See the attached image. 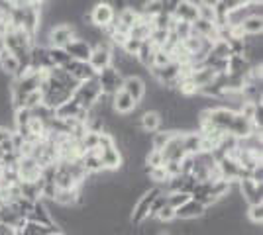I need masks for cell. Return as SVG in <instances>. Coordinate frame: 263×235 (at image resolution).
Returning a JSON list of instances; mask_svg holds the SVG:
<instances>
[{
  "instance_id": "cell-24",
  "label": "cell",
  "mask_w": 263,
  "mask_h": 235,
  "mask_svg": "<svg viewBox=\"0 0 263 235\" xmlns=\"http://www.w3.org/2000/svg\"><path fill=\"white\" fill-rule=\"evenodd\" d=\"M173 134L175 132H167V130H157L155 134L149 135V145H152V149H155V151H161L167 143H169V139L173 137Z\"/></svg>"
},
{
  "instance_id": "cell-15",
  "label": "cell",
  "mask_w": 263,
  "mask_h": 235,
  "mask_svg": "<svg viewBox=\"0 0 263 235\" xmlns=\"http://www.w3.org/2000/svg\"><path fill=\"white\" fill-rule=\"evenodd\" d=\"M71 75L73 80H77V82H85V80H90V78L97 77V73L92 71V67L88 65L87 61H69L65 67H63Z\"/></svg>"
},
{
  "instance_id": "cell-7",
  "label": "cell",
  "mask_w": 263,
  "mask_h": 235,
  "mask_svg": "<svg viewBox=\"0 0 263 235\" xmlns=\"http://www.w3.org/2000/svg\"><path fill=\"white\" fill-rule=\"evenodd\" d=\"M88 65L92 67L95 73H100L104 69L112 67V47H110V44L95 45L90 51V57H88Z\"/></svg>"
},
{
  "instance_id": "cell-34",
  "label": "cell",
  "mask_w": 263,
  "mask_h": 235,
  "mask_svg": "<svg viewBox=\"0 0 263 235\" xmlns=\"http://www.w3.org/2000/svg\"><path fill=\"white\" fill-rule=\"evenodd\" d=\"M12 135H14V130H12V127H4V125H0V145H2V143H6V141H10Z\"/></svg>"
},
{
  "instance_id": "cell-5",
  "label": "cell",
  "mask_w": 263,
  "mask_h": 235,
  "mask_svg": "<svg viewBox=\"0 0 263 235\" xmlns=\"http://www.w3.org/2000/svg\"><path fill=\"white\" fill-rule=\"evenodd\" d=\"M73 39H77L75 24H57L47 32V47L65 49Z\"/></svg>"
},
{
  "instance_id": "cell-37",
  "label": "cell",
  "mask_w": 263,
  "mask_h": 235,
  "mask_svg": "<svg viewBox=\"0 0 263 235\" xmlns=\"http://www.w3.org/2000/svg\"><path fill=\"white\" fill-rule=\"evenodd\" d=\"M49 235H67V233L63 231V229H55V231H51Z\"/></svg>"
},
{
  "instance_id": "cell-8",
  "label": "cell",
  "mask_w": 263,
  "mask_h": 235,
  "mask_svg": "<svg viewBox=\"0 0 263 235\" xmlns=\"http://www.w3.org/2000/svg\"><path fill=\"white\" fill-rule=\"evenodd\" d=\"M99 151V159L102 170H108V173H118L124 165V157L122 151L118 149V145L106 147V149H97Z\"/></svg>"
},
{
  "instance_id": "cell-10",
  "label": "cell",
  "mask_w": 263,
  "mask_h": 235,
  "mask_svg": "<svg viewBox=\"0 0 263 235\" xmlns=\"http://www.w3.org/2000/svg\"><path fill=\"white\" fill-rule=\"evenodd\" d=\"M110 104H112V112L116 116H122V118H130L132 114L138 110V102L132 100L124 90H118L116 94H112Z\"/></svg>"
},
{
  "instance_id": "cell-20",
  "label": "cell",
  "mask_w": 263,
  "mask_h": 235,
  "mask_svg": "<svg viewBox=\"0 0 263 235\" xmlns=\"http://www.w3.org/2000/svg\"><path fill=\"white\" fill-rule=\"evenodd\" d=\"M20 67H22L20 61L12 55L8 49H2L0 51V73L2 75H6L8 78L16 77V73L20 71Z\"/></svg>"
},
{
  "instance_id": "cell-30",
  "label": "cell",
  "mask_w": 263,
  "mask_h": 235,
  "mask_svg": "<svg viewBox=\"0 0 263 235\" xmlns=\"http://www.w3.org/2000/svg\"><path fill=\"white\" fill-rule=\"evenodd\" d=\"M171 32L179 37V41H185L189 35L193 34V30H191V24L186 22H179V20H175L173 18V26H171Z\"/></svg>"
},
{
  "instance_id": "cell-22",
  "label": "cell",
  "mask_w": 263,
  "mask_h": 235,
  "mask_svg": "<svg viewBox=\"0 0 263 235\" xmlns=\"http://www.w3.org/2000/svg\"><path fill=\"white\" fill-rule=\"evenodd\" d=\"M183 149H185V155L197 157L198 153H202V137L198 132H189L183 134Z\"/></svg>"
},
{
  "instance_id": "cell-33",
  "label": "cell",
  "mask_w": 263,
  "mask_h": 235,
  "mask_svg": "<svg viewBox=\"0 0 263 235\" xmlns=\"http://www.w3.org/2000/svg\"><path fill=\"white\" fill-rule=\"evenodd\" d=\"M173 59H171V53H167L165 49H157L155 51V59H154V67H165V65H169Z\"/></svg>"
},
{
  "instance_id": "cell-27",
  "label": "cell",
  "mask_w": 263,
  "mask_h": 235,
  "mask_svg": "<svg viewBox=\"0 0 263 235\" xmlns=\"http://www.w3.org/2000/svg\"><path fill=\"white\" fill-rule=\"evenodd\" d=\"M248 222L255 227H259L263 224V204H250L248 206V212H246Z\"/></svg>"
},
{
  "instance_id": "cell-17",
  "label": "cell",
  "mask_w": 263,
  "mask_h": 235,
  "mask_svg": "<svg viewBox=\"0 0 263 235\" xmlns=\"http://www.w3.org/2000/svg\"><path fill=\"white\" fill-rule=\"evenodd\" d=\"M122 90H124V92H126L134 102H138V104L145 98V82H143V78H140V77L124 78Z\"/></svg>"
},
{
  "instance_id": "cell-14",
  "label": "cell",
  "mask_w": 263,
  "mask_h": 235,
  "mask_svg": "<svg viewBox=\"0 0 263 235\" xmlns=\"http://www.w3.org/2000/svg\"><path fill=\"white\" fill-rule=\"evenodd\" d=\"M138 130L147 135H152L157 130H161V114L157 112V110H143L138 116Z\"/></svg>"
},
{
  "instance_id": "cell-38",
  "label": "cell",
  "mask_w": 263,
  "mask_h": 235,
  "mask_svg": "<svg viewBox=\"0 0 263 235\" xmlns=\"http://www.w3.org/2000/svg\"><path fill=\"white\" fill-rule=\"evenodd\" d=\"M222 2H230V0H222Z\"/></svg>"
},
{
  "instance_id": "cell-12",
  "label": "cell",
  "mask_w": 263,
  "mask_h": 235,
  "mask_svg": "<svg viewBox=\"0 0 263 235\" xmlns=\"http://www.w3.org/2000/svg\"><path fill=\"white\" fill-rule=\"evenodd\" d=\"M26 222H32V224L44 225V227H51L53 220H51V213H49V208H47V202L44 200H35L32 204V210L26 216Z\"/></svg>"
},
{
  "instance_id": "cell-36",
  "label": "cell",
  "mask_w": 263,
  "mask_h": 235,
  "mask_svg": "<svg viewBox=\"0 0 263 235\" xmlns=\"http://www.w3.org/2000/svg\"><path fill=\"white\" fill-rule=\"evenodd\" d=\"M6 30H8V24L4 20H0V51L4 49V37H6Z\"/></svg>"
},
{
  "instance_id": "cell-18",
  "label": "cell",
  "mask_w": 263,
  "mask_h": 235,
  "mask_svg": "<svg viewBox=\"0 0 263 235\" xmlns=\"http://www.w3.org/2000/svg\"><path fill=\"white\" fill-rule=\"evenodd\" d=\"M189 77H191V80H193V84L197 87V92H198V89H202V87H206V84H210V82H214L218 75H216L210 67L202 65V67L191 69Z\"/></svg>"
},
{
  "instance_id": "cell-11",
  "label": "cell",
  "mask_w": 263,
  "mask_h": 235,
  "mask_svg": "<svg viewBox=\"0 0 263 235\" xmlns=\"http://www.w3.org/2000/svg\"><path fill=\"white\" fill-rule=\"evenodd\" d=\"M206 213V208L197 200H186L181 208L175 210V220H183V222H197V220H202Z\"/></svg>"
},
{
  "instance_id": "cell-6",
  "label": "cell",
  "mask_w": 263,
  "mask_h": 235,
  "mask_svg": "<svg viewBox=\"0 0 263 235\" xmlns=\"http://www.w3.org/2000/svg\"><path fill=\"white\" fill-rule=\"evenodd\" d=\"M97 80H99L102 94H106V96L116 94L118 90H122V84H124V77L114 67H108L97 73Z\"/></svg>"
},
{
  "instance_id": "cell-13",
  "label": "cell",
  "mask_w": 263,
  "mask_h": 235,
  "mask_svg": "<svg viewBox=\"0 0 263 235\" xmlns=\"http://www.w3.org/2000/svg\"><path fill=\"white\" fill-rule=\"evenodd\" d=\"M171 16H173L175 20H179V22H186V24L197 22L198 20V4L197 2H193V0H181L175 8H173Z\"/></svg>"
},
{
  "instance_id": "cell-25",
  "label": "cell",
  "mask_w": 263,
  "mask_h": 235,
  "mask_svg": "<svg viewBox=\"0 0 263 235\" xmlns=\"http://www.w3.org/2000/svg\"><path fill=\"white\" fill-rule=\"evenodd\" d=\"M55 229H59L57 225H51V227H44V225H37V224H32V222H26L22 229L18 231L20 235H49L51 231Z\"/></svg>"
},
{
  "instance_id": "cell-16",
  "label": "cell",
  "mask_w": 263,
  "mask_h": 235,
  "mask_svg": "<svg viewBox=\"0 0 263 235\" xmlns=\"http://www.w3.org/2000/svg\"><path fill=\"white\" fill-rule=\"evenodd\" d=\"M163 161H181L185 157V149H183V134H173V137L169 139V143L161 149Z\"/></svg>"
},
{
  "instance_id": "cell-9",
  "label": "cell",
  "mask_w": 263,
  "mask_h": 235,
  "mask_svg": "<svg viewBox=\"0 0 263 235\" xmlns=\"http://www.w3.org/2000/svg\"><path fill=\"white\" fill-rule=\"evenodd\" d=\"M238 184V192H240L241 200L250 204H263V184H255L250 179H241L236 182Z\"/></svg>"
},
{
  "instance_id": "cell-26",
  "label": "cell",
  "mask_w": 263,
  "mask_h": 235,
  "mask_svg": "<svg viewBox=\"0 0 263 235\" xmlns=\"http://www.w3.org/2000/svg\"><path fill=\"white\" fill-rule=\"evenodd\" d=\"M47 49H49V59H51V65L53 67L63 69L71 61V57L67 55L65 49H59V47H47Z\"/></svg>"
},
{
  "instance_id": "cell-2",
  "label": "cell",
  "mask_w": 263,
  "mask_h": 235,
  "mask_svg": "<svg viewBox=\"0 0 263 235\" xmlns=\"http://www.w3.org/2000/svg\"><path fill=\"white\" fill-rule=\"evenodd\" d=\"M157 194H161V188L152 186V188H147V190L143 192L142 196H138V200L134 202V206H132V216H130V224L134 225V227H140V225L147 220L152 202L155 200Z\"/></svg>"
},
{
  "instance_id": "cell-19",
  "label": "cell",
  "mask_w": 263,
  "mask_h": 235,
  "mask_svg": "<svg viewBox=\"0 0 263 235\" xmlns=\"http://www.w3.org/2000/svg\"><path fill=\"white\" fill-rule=\"evenodd\" d=\"M67 55L71 57L73 61H87L88 63V57H90V51H92V47L90 44H87L85 39H73L71 44L65 47Z\"/></svg>"
},
{
  "instance_id": "cell-35",
  "label": "cell",
  "mask_w": 263,
  "mask_h": 235,
  "mask_svg": "<svg viewBox=\"0 0 263 235\" xmlns=\"http://www.w3.org/2000/svg\"><path fill=\"white\" fill-rule=\"evenodd\" d=\"M220 2L222 0H197L198 6H206V8H214V10L220 6Z\"/></svg>"
},
{
  "instance_id": "cell-29",
  "label": "cell",
  "mask_w": 263,
  "mask_h": 235,
  "mask_svg": "<svg viewBox=\"0 0 263 235\" xmlns=\"http://www.w3.org/2000/svg\"><path fill=\"white\" fill-rule=\"evenodd\" d=\"M143 163H145V168H155V167H163L165 165L161 151H155V149H149V151L145 153Z\"/></svg>"
},
{
  "instance_id": "cell-31",
  "label": "cell",
  "mask_w": 263,
  "mask_h": 235,
  "mask_svg": "<svg viewBox=\"0 0 263 235\" xmlns=\"http://www.w3.org/2000/svg\"><path fill=\"white\" fill-rule=\"evenodd\" d=\"M140 47H142V39H136V37H130V35H128V39L122 44L120 49L124 51V55L136 57L138 51H140Z\"/></svg>"
},
{
  "instance_id": "cell-1",
  "label": "cell",
  "mask_w": 263,
  "mask_h": 235,
  "mask_svg": "<svg viewBox=\"0 0 263 235\" xmlns=\"http://www.w3.org/2000/svg\"><path fill=\"white\" fill-rule=\"evenodd\" d=\"M100 94H102V90H100L99 80H97V77H95V78H90V80H85V82H79L71 98L77 102L79 108H83V110L90 112L92 106H95L97 100L100 98Z\"/></svg>"
},
{
  "instance_id": "cell-32",
  "label": "cell",
  "mask_w": 263,
  "mask_h": 235,
  "mask_svg": "<svg viewBox=\"0 0 263 235\" xmlns=\"http://www.w3.org/2000/svg\"><path fill=\"white\" fill-rule=\"evenodd\" d=\"M155 220H157L159 224H173V222H175V210H173L171 206H167V204H165L163 208L157 212Z\"/></svg>"
},
{
  "instance_id": "cell-3",
  "label": "cell",
  "mask_w": 263,
  "mask_h": 235,
  "mask_svg": "<svg viewBox=\"0 0 263 235\" xmlns=\"http://www.w3.org/2000/svg\"><path fill=\"white\" fill-rule=\"evenodd\" d=\"M42 170H44L42 165L32 157H18L14 165L16 182H37L42 179Z\"/></svg>"
},
{
  "instance_id": "cell-23",
  "label": "cell",
  "mask_w": 263,
  "mask_h": 235,
  "mask_svg": "<svg viewBox=\"0 0 263 235\" xmlns=\"http://www.w3.org/2000/svg\"><path fill=\"white\" fill-rule=\"evenodd\" d=\"M81 165H83V168L87 170V175H99V173H102V165H100L99 151H97V149H95V151L83 153V157H81Z\"/></svg>"
},
{
  "instance_id": "cell-4",
  "label": "cell",
  "mask_w": 263,
  "mask_h": 235,
  "mask_svg": "<svg viewBox=\"0 0 263 235\" xmlns=\"http://www.w3.org/2000/svg\"><path fill=\"white\" fill-rule=\"evenodd\" d=\"M88 20H90V26H95L99 30H104V28H108L110 24L116 20V10L112 8V4H110L108 0H99V2L92 4Z\"/></svg>"
},
{
  "instance_id": "cell-21",
  "label": "cell",
  "mask_w": 263,
  "mask_h": 235,
  "mask_svg": "<svg viewBox=\"0 0 263 235\" xmlns=\"http://www.w3.org/2000/svg\"><path fill=\"white\" fill-rule=\"evenodd\" d=\"M155 51H157V47H155L149 39H143L142 47H140V51H138V55H136V61H138L143 69H147V71H149V69L154 67Z\"/></svg>"
},
{
  "instance_id": "cell-28",
  "label": "cell",
  "mask_w": 263,
  "mask_h": 235,
  "mask_svg": "<svg viewBox=\"0 0 263 235\" xmlns=\"http://www.w3.org/2000/svg\"><path fill=\"white\" fill-rule=\"evenodd\" d=\"M186 200H191V194H185V192H165V202H167V206H171L173 210L181 208Z\"/></svg>"
}]
</instances>
